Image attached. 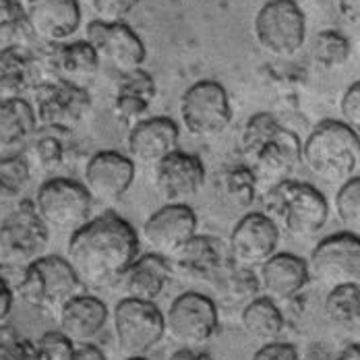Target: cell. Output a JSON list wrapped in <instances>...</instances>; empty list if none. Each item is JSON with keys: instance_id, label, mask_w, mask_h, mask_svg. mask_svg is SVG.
<instances>
[{"instance_id": "1", "label": "cell", "mask_w": 360, "mask_h": 360, "mask_svg": "<svg viewBox=\"0 0 360 360\" xmlns=\"http://www.w3.org/2000/svg\"><path fill=\"white\" fill-rule=\"evenodd\" d=\"M139 236L131 221L106 212L75 230L67 245V261L83 288H108L122 280L139 257Z\"/></svg>"}, {"instance_id": "2", "label": "cell", "mask_w": 360, "mask_h": 360, "mask_svg": "<svg viewBox=\"0 0 360 360\" xmlns=\"http://www.w3.org/2000/svg\"><path fill=\"white\" fill-rule=\"evenodd\" d=\"M359 160V131L342 120H321L300 147V162L327 182H344L356 176Z\"/></svg>"}, {"instance_id": "3", "label": "cell", "mask_w": 360, "mask_h": 360, "mask_svg": "<svg viewBox=\"0 0 360 360\" xmlns=\"http://www.w3.org/2000/svg\"><path fill=\"white\" fill-rule=\"evenodd\" d=\"M81 282L65 257L41 255L23 267L17 292L25 304L48 317H58L63 307L81 294Z\"/></svg>"}, {"instance_id": "4", "label": "cell", "mask_w": 360, "mask_h": 360, "mask_svg": "<svg viewBox=\"0 0 360 360\" xmlns=\"http://www.w3.org/2000/svg\"><path fill=\"white\" fill-rule=\"evenodd\" d=\"M265 195L269 197V210L294 238H313L327 224V199L317 186L309 182L288 179Z\"/></svg>"}, {"instance_id": "5", "label": "cell", "mask_w": 360, "mask_h": 360, "mask_svg": "<svg viewBox=\"0 0 360 360\" xmlns=\"http://www.w3.org/2000/svg\"><path fill=\"white\" fill-rule=\"evenodd\" d=\"M37 216L48 230L72 234L91 219L94 201L79 180L52 176L39 184L34 199Z\"/></svg>"}, {"instance_id": "6", "label": "cell", "mask_w": 360, "mask_h": 360, "mask_svg": "<svg viewBox=\"0 0 360 360\" xmlns=\"http://www.w3.org/2000/svg\"><path fill=\"white\" fill-rule=\"evenodd\" d=\"M257 44L271 56L290 58L307 39V19L296 0L265 2L252 23Z\"/></svg>"}, {"instance_id": "7", "label": "cell", "mask_w": 360, "mask_h": 360, "mask_svg": "<svg viewBox=\"0 0 360 360\" xmlns=\"http://www.w3.org/2000/svg\"><path fill=\"white\" fill-rule=\"evenodd\" d=\"M180 118L191 137L214 139L232 122V106L224 85L214 79L193 83L180 98Z\"/></svg>"}, {"instance_id": "8", "label": "cell", "mask_w": 360, "mask_h": 360, "mask_svg": "<svg viewBox=\"0 0 360 360\" xmlns=\"http://www.w3.org/2000/svg\"><path fill=\"white\" fill-rule=\"evenodd\" d=\"M112 321L116 346L127 359L145 356L166 335L164 313L149 300L122 298L112 313Z\"/></svg>"}, {"instance_id": "9", "label": "cell", "mask_w": 360, "mask_h": 360, "mask_svg": "<svg viewBox=\"0 0 360 360\" xmlns=\"http://www.w3.org/2000/svg\"><path fill=\"white\" fill-rule=\"evenodd\" d=\"M32 106L37 127L69 135L89 114L91 96L87 87H77L65 81H44L34 87Z\"/></svg>"}, {"instance_id": "10", "label": "cell", "mask_w": 360, "mask_h": 360, "mask_svg": "<svg viewBox=\"0 0 360 360\" xmlns=\"http://www.w3.org/2000/svg\"><path fill=\"white\" fill-rule=\"evenodd\" d=\"M216 302L201 292H182L164 315V327L180 348L205 346L217 331Z\"/></svg>"}, {"instance_id": "11", "label": "cell", "mask_w": 360, "mask_h": 360, "mask_svg": "<svg viewBox=\"0 0 360 360\" xmlns=\"http://www.w3.org/2000/svg\"><path fill=\"white\" fill-rule=\"evenodd\" d=\"M309 278L325 288L344 284H359L360 280V238L354 232L331 234L313 249L309 261Z\"/></svg>"}, {"instance_id": "12", "label": "cell", "mask_w": 360, "mask_h": 360, "mask_svg": "<svg viewBox=\"0 0 360 360\" xmlns=\"http://www.w3.org/2000/svg\"><path fill=\"white\" fill-rule=\"evenodd\" d=\"M46 50H34V77L41 72V81H65L77 87H87L100 71V58L87 39L44 44Z\"/></svg>"}, {"instance_id": "13", "label": "cell", "mask_w": 360, "mask_h": 360, "mask_svg": "<svg viewBox=\"0 0 360 360\" xmlns=\"http://www.w3.org/2000/svg\"><path fill=\"white\" fill-rule=\"evenodd\" d=\"M50 240V230L37 216L34 201L23 199L0 221V257L11 265L25 267L41 257Z\"/></svg>"}, {"instance_id": "14", "label": "cell", "mask_w": 360, "mask_h": 360, "mask_svg": "<svg viewBox=\"0 0 360 360\" xmlns=\"http://www.w3.org/2000/svg\"><path fill=\"white\" fill-rule=\"evenodd\" d=\"M280 228L274 217L261 212L245 214L236 221L228 243V257L240 267H261L278 249Z\"/></svg>"}, {"instance_id": "15", "label": "cell", "mask_w": 360, "mask_h": 360, "mask_svg": "<svg viewBox=\"0 0 360 360\" xmlns=\"http://www.w3.org/2000/svg\"><path fill=\"white\" fill-rule=\"evenodd\" d=\"M135 180V164L120 151H98L83 170V186L91 201L112 205L118 203Z\"/></svg>"}, {"instance_id": "16", "label": "cell", "mask_w": 360, "mask_h": 360, "mask_svg": "<svg viewBox=\"0 0 360 360\" xmlns=\"http://www.w3.org/2000/svg\"><path fill=\"white\" fill-rule=\"evenodd\" d=\"M87 41L96 50L100 63H108L120 75L141 69L143 65V41L124 21L104 23L94 19L87 25Z\"/></svg>"}, {"instance_id": "17", "label": "cell", "mask_w": 360, "mask_h": 360, "mask_svg": "<svg viewBox=\"0 0 360 360\" xmlns=\"http://www.w3.org/2000/svg\"><path fill=\"white\" fill-rule=\"evenodd\" d=\"M300 139L296 133L280 127L265 143L261 145L251 158V170L259 191L269 193L280 182L292 179L294 170L300 164Z\"/></svg>"}, {"instance_id": "18", "label": "cell", "mask_w": 360, "mask_h": 360, "mask_svg": "<svg viewBox=\"0 0 360 360\" xmlns=\"http://www.w3.org/2000/svg\"><path fill=\"white\" fill-rule=\"evenodd\" d=\"M153 184L166 203H186L205 184V166L199 155L172 151L153 166Z\"/></svg>"}, {"instance_id": "19", "label": "cell", "mask_w": 360, "mask_h": 360, "mask_svg": "<svg viewBox=\"0 0 360 360\" xmlns=\"http://www.w3.org/2000/svg\"><path fill=\"white\" fill-rule=\"evenodd\" d=\"M170 269L179 278L193 284L212 286L217 274L230 261L226 245L210 234H195L170 259Z\"/></svg>"}, {"instance_id": "20", "label": "cell", "mask_w": 360, "mask_h": 360, "mask_svg": "<svg viewBox=\"0 0 360 360\" xmlns=\"http://www.w3.org/2000/svg\"><path fill=\"white\" fill-rule=\"evenodd\" d=\"M197 234V216L186 203H166L145 219L143 238L151 252L170 259Z\"/></svg>"}, {"instance_id": "21", "label": "cell", "mask_w": 360, "mask_h": 360, "mask_svg": "<svg viewBox=\"0 0 360 360\" xmlns=\"http://www.w3.org/2000/svg\"><path fill=\"white\" fill-rule=\"evenodd\" d=\"M23 11L39 44L69 41L81 27V6L77 0H27Z\"/></svg>"}, {"instance_id": "22", "label": "cell", "mask_w": 360, "mask_h": 360, "mask_svg": "<svg viewBox=\"0 0 360 360\" xmlns=\"http://www.w3.org/2000/svg\"><path fill=\"white\" fill-rule=\"evenodd\" d=\"M180 129L168 116L141 118L129 133V158L133 164L155 166L166 155L179 149Z\"/></svg>"}, {"instance_id": "23", "label": "cell", "mask_w": 360, "mask_h": 360, "mask_svg": "<svg viewBox=\"0 0 360 360\" xmlns=\"http://www.w3.org/2000/svg\"><path fill=\"white\" fill-rule=\"evenodd\" d=\"M108 307L104 300L87 294H77L58 313V331L75 346L91 344L108 323Z\"/></svg>"}, {"instance_id": "24", "label": "cell", "mask_w": 360, "mask_h": 360, "mask_svg": "<svg viewBox=\"0 0 360 360\" xmlns=\"http://www.w3.org/2000/svg\"><path fill=\"white\" fill-rule=\"evenodd\" d=\"M311 282L307 261L292 252H274L259 274L261 292L271 300H290Z\"/></svg>"}, {"instance_id": "25", "label": "cell", "mask_w": 360, "mask_h": 360, "mask_svg": "<svg viewBox=\"0 0 360 360\" xmlns=\"http://www.w3.org/2000/svg\"><path fill=\"white\" fill-rule=\"evenodd\" d=\"M37 133L36 112L25 98L0 102V155L23 153Z\"/></svg>"}, {"instance_id": "26", "label": "cell", "mask_w": 360, "mask_h": 360, "mask_svg": "<svg viewBox=\"0 0 360 360\" xmlns=\"http://www.w3.org/2000/svg\"><path fill=\"white\" fill-rule=\"evenodd\" d=\"M155 81L145 69L122 72L116 85L114 114L124 122H139L155 100Z\"/></svg>"}, {"instance_id": "27", "label": "cell", "mask_w": 360, "mask_h": 360, "mask_svg": "<svg viewBox=\"0 0 360 360\" xmlns=\"http://www.w3.org/2000/svg\"><path fill=\"white\" fill-rule=\"evenodd\" d=\"M170 276H172L170 261L162 255L147 252L131 263V267L127 269L122 280H124V288H127L129 298L153 302L166 290Z\"/></svg>"}, {"instance_id": "28", "label": "cell", "mask_w": 360, "mask_h": 360, "mask_svg": "<svg viewBox=\"0 0 360 360\" xmlns=\"http://www.w3.org/2000/svg\"><path fill=\"white\" fill-rule=\"evenodd\" d=\"M240 325L251 340L269 344L276 342L284 331V315L276 300L267 296H257L245 304L240 313Z\"/></svg>"}, {"instance_id": "29", "label": "cell", "mask_w": 360, "mask_h": 360, "mask_svg": "<svg viewBox=\"0 0 360 360\" xmlns=\"http://www.w3.org/2000/svg\"><path fill=\"white\" fill-rule=\"evenodd\" d=\"M212 288L224 304L236 307V304H247L252 298H257L261 292V284L255 269L240 267L234 261H228L226 267L217 274Z\"/></svg>"}, {"instance_id": "30", "label": "cell", "mask_w": 360, "mask_h": 360, "mask_svg": "<svg viewBox=\"0 0 360 360\" xmlns=\"http://www.w3.org/2000/svg\"><path fill=\"white\" fill-rule=\"evenodd\" d=\"M32 54L23 50H0V102L21 98L36 79Z\"/></svg>"}, {"instance_id": "31", "label": "cell", "mask_w": 360, "mask_h": 360, "mask_svg": "<svg viewBox=\"0 0 360 360\" xmlns=\"http://www.w3.org/2000/svg\"><path fill=\"white\" fill-rule=\"evenodd\" d=\"M327 321L346 333H359L360 325V286L344 284L329 290L325 298Z\"/></svg>"}, {"instance_id": "32", "label": "cell", "mask_w": 360, "mask_h": 360, "mask_svg": "<svg viewBox=\"0 0 360 360\" xmlns=\"http://www.w3.org/2000/svg\"><path fill=\"white\" fill-rule=\"evenodd\" d=\"M219 191L230 205H234L238 210L251 207L252 201L257 199V193H259L251 166H247V164L226 166L219 174Z\"/></svg>"}, {"instance_id": "33", "label": "cell", "mask_w": 360, "mask_h": 360, "mask_svg": "<svg viewBox=\"0 0 360 360\" xmlns=\"http://www.w3.org/2000/svg\"><path fill=\"white\" fill-rule=\"evenodd\" d=\"M65 133L56 131H44L41 135H34V139L25 147L27 162L36 164L37 170L46 174H54L60 170L67 162V145L63 141Z\"/></svg>"}, {"instance_id": "34", "label": "cell", "mask_w": 360, "mask_h": 360, "mask_svg": "<svg viewBox=\"0 0 360 360\" xmlns=\"http://www.w3.org/2000/svg\"><path fill=\"white\" fill-rule=\"evenodd\" d=\"M311 54H313V60L321 69L335 71V69H342L348 65V60L352 56V44L342 32L323 30L313 39Z\"/></svg>"}, {"instance_id": "35", "label": "cell", "mask_w": 360, "mask_h": 360, "mask_svg": "<svg viewBox=\"0 0 360 360\" xmlns=\"http://www.w3.org/2000/svg\"><path fill=\"white\" fill-rule=\"evenodd\" d=\"M32 182V166L23 153L0 155V201H19Z\"/></svg>"}, {"instance_id": "36", "label": "cell", "mask_w": 360, "mask_h": 360, "mask_svg": "<svg viewBox=\"0 0 360 360\" xmlns=\"http://www.w3.org/2000/svg\"><path fill=\"white\" fill-rule=\"evenodd\" d=\"M335 214L338 219L346 226L348 232H359L360 226V179L344 180L335 195Z\"/></svg>"}, {"instance_id": "37", "label": "cell", "mask_w": 360, "mask_h": 360, "mask_svg": "<svg viewBox=\"0 0 360 360\" xmlns=\"http://www.w3.org/2000/svg\"><path fill=\"white\" fill-rule=\"evenodd\" d=\"M280 120L269 114V112H259L251 116L243 129V137H240V147H243V153L247 155V160L251 158L252 153L265 143L278 129H280Z\"/></svg>"}, {"instance_id": "38", "label": "cell", "mask_w": 360, "mask_h": 360, "mask_svg": "<svg viewBox=\"0 0 360 360\" xmlns=\"http://www.w3.org/2000/svg\"><path fill=\"white\" fill-rule=\"evenodd\" d=\"M36 36L32 27L27 25L25 17L2 23L0 25V50H23V52H34L37 48Z\"/></svg>"}, {"instance_id": "39", "label": "cell", "mask_w": 360, "mask_h": 360, "mask_svg": "<svg viewBox=\"0 0 360 360\" xmlns=\"http://www.w3.org/2000/svg\"><path fill=\"white\" fill-rule=\"evenodd\" d=\"M34 348H36V360H72L77 346L56 329L44 333L37 342H34Z\"/></svg>"}, {"instance_id": "40", "label": "cell", "mask_w": 360, "mask_h": 360, "mask_svg": "<svg viewBox=\"0 0 360 360\" xmlns=\"http://www.w3.org/2000/svg\"><path fill=\"white\" fill-rule=\"evenodd\" d=\"M0 360H36L34 342L17 335L4 325L0 329Z\"/></svg>"}, {"instance_id": "41", "label": "cell", "mask_w": 360, "mask_h": 360, "mask_svg": "<svg viewBox=\"0 0 360 360\" xmlns=\"http://www.w3.org/2000/svg\"><path fill=\"white\" fill-rule=\"evenodd\" d=\"M85 4L98 21L116 23L124 21V17L139 4V0H85Z\"/></svg>"}, {"instance_id": "42", "label": "cell", "mask_w": 360, "mask_h": 360, "mask_svg": "<svg viewBox=\"0 0 360 360\" xmlns=\"http://www.w3.org/2000/svg\"><path fill=\"white\" fill-rule=\"evenodd\" d=\"M340 112H342V122L348 124L350 129L359 131L360 127V85L359 83H352L344 98H342V104H340Z\"/></svg>"}, {"instance_id": "43", "label": "cell", "mask_w": 360, "mask_h": 360, "mask_svg": "<svg viewBox=\"0 0 360 360\" xmlns=\"http://www.w3.org/2000/svg\"><path fill=\"white\" fill-rule=\"evenodd\" d=\"M251 360H300L298 356V350L286 344V342H269V344H263Z\"/></svg>"}, {"instance_id": "44", "label": "cell", "mask_w": 360, "mask_h": 360, "mask_svg": "<svg viewBox=\"0 0 360 360\" xmlns=\"http://www.w3.org/2000/svg\"><path fill=\"white\" fill-rule=\"evenodd\" d=\"M13 302H15V294L11 284L0 276V329L6 325L11 311H13Z\"/></svg>"}, {"instance_id": "45", "label": "cell", "mask_w": 360, "mask_h": 360, "mask_svg": "<svg viewBox=\"0 0 360 360\" xmlns=\"http://www.w3.org/2000/svg\"><path fill=\"white\" fill-rule=\"evenodd\" d=\"M21 17H25V11L19 0H0V25Z\"/></svg>"}, {"instance_id": "46", "label": "cell", "mask_w": 360, "mask_h": 360, "mask_svg": "<svg viewBox=\"0 0 360 360\" xmlns=\"http://www.w3.org/2000/svg\"><path fill=\"white\" fill-rule=\"evenodd\" d=\"M338 8H340V15L344 17L346 23L350 25H359L360 17V0H338Z\"/></svg>"}, {"instance_id": "47", "label": "cell", "mask_w": 360, "mask_h": 360, "mask_svg": "<svg viewBox=\"0 0 360 360\" xmlns=\"http://www.w3.org/2000/svg\"><path fill=\"white\" fill-rule=\"evenodd\" d=\"M72 360H106V356H104V352L98 346H94V344H81V346L75 348Z\"/></svg>"}, {"instance_id": "48", "label": "cell", "mask_w": 360, "mask_h": 360, "mask_svg": "<svg viewBox=\"0 0 360 360\" xmlns=\"http://www.w3.org/2000/svg\"><path fill=\"white\" fill-rule=\"evenodd\" d=\"M170 360H214L207 352H203V350H199V348H180L176 350Z\"/></svg>"}, {"instance_id": "49", "label": "cell", "mask_w": 360, "mask_h": 360, "mask_svg": "<svg viewBox=\"0 0 360 360\" xmlns=\"http://www.w3.org/2000/svg\"><path fill=\"white\" fill-rule=\"evenodd\" d=\"M335 360H360V352H359V344L354 342V344H350L340 356Z\"/></svg>"}, {"instance_id": "50", "label": "cell", "mask_w": 360, "mask_h": 360, "mask_svg": "<svg viewBox=\"0 0 360 360\" xmlns=\"http://www.w3.org/2000/svg\"><path fill=\"white\" fill-rule=\"evenodd\" d=\"M127 360H147L145 356H131V359H127Z\"/></svg>"}]
</instances>
